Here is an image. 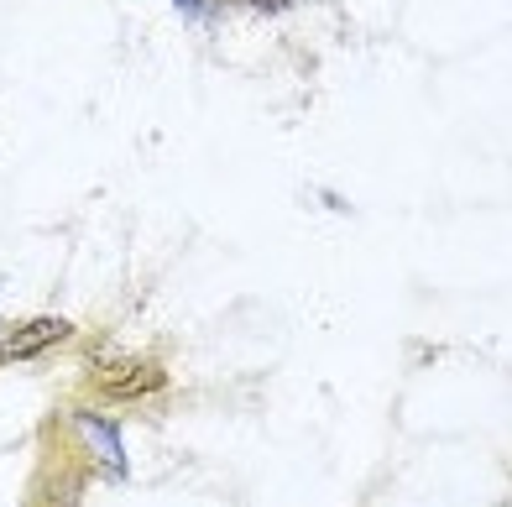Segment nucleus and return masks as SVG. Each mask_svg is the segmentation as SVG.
I'll use <instances>...</instances> for the list:
<instances>
[{"mask_svg":"<svg viewBox=\"0 0 512 507\" xmlns=\"http://www.w3.org/2000/svg\"><path fill=\"white\" fill-rule=\"evenodd\" d=\"M95 387L110 403H136L168 387V372L147 356H95Z\"/></svg>","mask_w":512,"mask_h":507,"instance_id":"nucleus-1","label":"nucleus"},{"mask_svg":"<svg viewBox=\"0 0 512 507\" xmlns=\"http://www.w3.org/2000/svg\"><path fill=\"white\" fill-rule=\"evenodd\" d=\"M74 434L84 440V450L95 455V466L105 471V476H115V481H126L131 476V466H126V445H121V424L115 419H105V413H74Z\"/></svg>","mask_w":512,"mask_h":507,"instance_id":"nucleus-2","label":"nucleus"},{"mask_svg":"<svg viewBox=\"0 0 512 507\" xmlns=\"http://www.w3.org/2000/svg\"><path fill=\"white\" fill-rule=\"evenodd\" d=\"M58 340H74V325L58 314H42V319H27V325H16L6 335V345H0V361H27L37 351H53Z\"/></svg>","mask_w":512,"mask_h":507,"instance_id":"nucleus-3","label":"nucleus"},{"mask_svg":"<svg viewBox=\"0 0 512 507\" xmlns=\"http://www.w3.org/2000/svg\"><path fill=\"white\" fill-rule=\"evenodd\" d=\"M236 6H256V11H288L293 0H236Z\"/></svg>","mask_w":512,"mask_h":507,"instance_id":"nucleus-4","label":"nucleus"}]
</instances>
